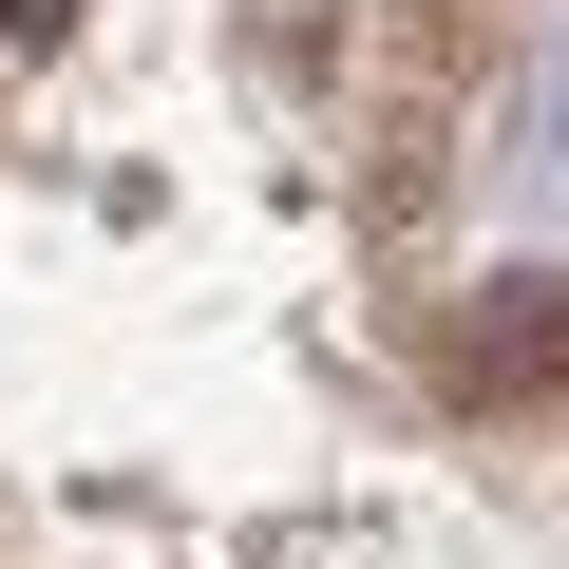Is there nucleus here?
I'll return each mask as SVG.
<instances>
[{"label": "nucleus", "mask_w": 569, "mask_h": 569, "mask_svg": "<svg viewBox=\"0 0 569 569\" xmlns=\"http://www.w3.org/2000/svg\"><path fill=\"white\" fill-rule=\"evenodd\" d=\"M418 361H437V399H456V418H531V399L569 380V266H493Z\"/></svg>", "instance_id": "f257e3e1"}]
</instances>
